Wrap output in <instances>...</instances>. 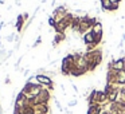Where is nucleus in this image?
I'll list each match as a JSON object with an SVG mask.
<instances>
[{
	"mask_svg": "<svg viewBox=\"0 0 125 114\" xmlns=\"http://www.w3.org/2000/svg\"><path fill=\"white\" fill-rule=\"evenodd\" d=\"M94 39H95V34L93 32V31H89V32L85 35V38H83V40H85V43L86 44H94Z\"/></svg>",
	"mask_w": 125,
	"mask_h": 114,
	"instance_id": "3",
	"label": "nucleus"
},
{
	"mask_svg": "<svg viewBox=\"0 0 125 114\" xmlns=\"http://www.w3.org/2000/svg\"><path fill=\"white\" fill-rule=\"evenodd\" d=\"M22 26H23V16H18V23H16V27H18V31L22 30Z\"/></svg>",
	"mask_w": 125,
	"mask_h": 114,
	"instance_id": "6",
	"label": "nucleus"
},
{
	"mask_svg": "<svg viewBox=\"0 0 125 114\" xmlns=\"http://www.w3.org/2000/svg\"><path fill=\"white\" fill-rule=\"evenodd\" d=\"M114 82L117 83H125V71L121 70V71H117V74L114 75Z\"/></svg>",
	"mask_w": 125,
	"mask_h": 114,
	"instance_id": "2",
	"label": "nucleus"
},
{
	"mask_svg": "<svg viewBox=\"0 0 125 114\" xmlns=\"http://www.w3.org/2000/svg\"><path fill=\"white\" fill-rule=\"evenodd\" d=\"M124 67H125V59H118L113 65V68H114V70H117V71H121Z\"/></svg>",
	"mask_w": 125,
	"mask_h": 114,
	"instance_id": "4",
	"label": "nucleus"
},
{
	"mask_svg": "<svg viewBox=\"0 0 125 114\" xmlns=\"http://www.w3.org/2000/svg\"><path fill=\"white\" fill-rule=\"evenodd\" d=\"M92 31L95 35H102V26H101V23H95V24L93 26Z\"/></svg>",
	"mask_w": 125,
	"mask_h": 114,
	"instance_id": "5",
	"label": "nucleus"
},
{
	"mask_svg": "<svg viewBox=\"0 0 125 114\" xmlns=\"http://www.w3.org/2000/svg\"><path fill=\"white\" fill-rule=\"evenodd\" d=\"M35 79L39 82V83H42V86H50L51 87V79L49 78L47 75H35Z\"/></svg>",
	"mask_w": 125,
	"mask_h": 114,
	"instance_id": "1",
	"label": "nucleus"
},
{
	"mask_svg": "<svg viewBox=\"0 0 125 114\" xmlns=\"http://www.w3.org/2000/svg\"><path fill=\"white\" fill-rule=\"evenodd\" d=\"M69 107H73V106H75L77 105V99H73V101H69Z\"/></svg>",
	"mask_w": 125,
	"mask_h": 114,
	"instance_id": "7",
	"label": "nucleus"
},
{
	"mask_svg": "<svg viewBox=\"0 0 125 114\" xmlns=\"http://www.w3.org/2000/svg\"><path fill=\"white\" fill-rule=\"evenodd\" d=\"M41 42H42V38H41V36H39V38H38V39H36V40H35V43H34V46H38V44L41 43Z\"/></svg>",
	"mask_w": 125,
	"mask_h": 114,
	"instance_id": "8",
	"label": "nucleus"
}]
</instances>
